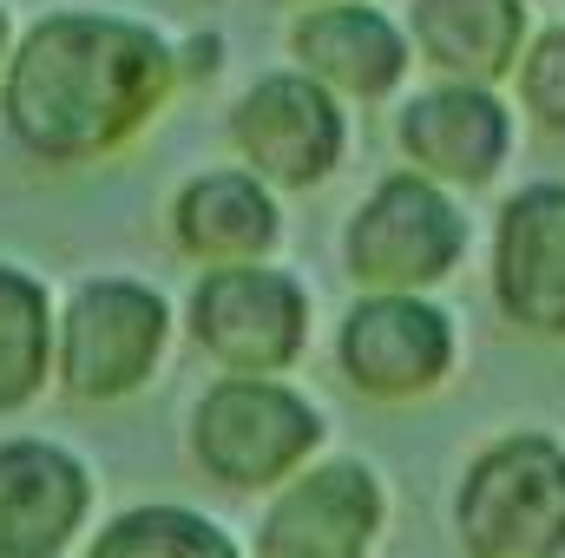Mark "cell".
<instances>
[{"instance_id":"cell-20","label":"cell","mask_w":565,"mask_h":558,"mask_svg":"<svg viewBox=\"0 0 565 558\" xmlns=\"http://www.w3.org/2000/svg\"><path fill=\"white\" fill-rule=\"evenodd\" d=\"M309 7H329V0H309Z\"/></svg>"},{"instance_id":"cell-16","label":"cell","mask_w":565,"mask_h":558,"mask_svg":"<svg viewBox=\"0 0 565 558\" xmlns=\"http://www.w3.org/2000/svg\"><path fill=\"white\" fill-rule=\"evenodd\" d=\"M46 355H53V315L40 282L0 270V408H20L40 395Z\"/></svg>"},{"instance_id":"cell-10","label":"cell","mask_w":565,"mask_h":558,"mask_svg":"<svg viewBox=\"0 0 565 558\" xmlns=\"http://www.w3.org/2000/svg\"><path fill=\"white\" fill-rule=\"evenodd\" d=\"M382 526V493L355 460L302 473L264 519V558H362Z\"/></svg>"},{"instance_id":"cell-5","label":"cell","mask_w":565,"mask_h":558,"mask_svg":"<svg viewBox=\"0 0 565 558\" xmlns=\"http://www.w3.org/2000/svg\"><path fill=\"white\" fill-rule=\"evenodd\" d=\"M467 224L427 178H388L349 224V270L369 289H427L460 264Z\"/></svg>"},{"instance_id":"cell-6","label":"cell","mask_w":565,"mask_h":558,"mask_svg":"<svg viewBox=\"0 0 565 558\" xmlns=\"http://www.w3.org/2000/svg\"><path fill=\"white\" fill-rule=\"evenodd\" d=\"M191 335L231 368V375H277L309 342V309L302 289L257 264H224L198 282L191 302Z\"/></svg>"},{"instance_id":"cell-11","label":"cell","mask_w":565,"mask_h":558,"mask_svg":"<svg viewBox=\"0 0 565 558\" xmlns=\"http://www.w3.org/2000/svg\"><path fill=\"white\" fill-rule=\"evenodd\" d=\"M86 519V473L46 440L0 447V558H60Z\"/></svg>"},{"instance_id":"cell-4","label":"cell","mask_w":565,"mask_h":558,"mask_svg":"<svg viewBox=\"0 0 565 558\" xmlns=\"http://www.w3.org/2000/svg\"><path fill=\"white\" fill-rule=\"evenodd\" d=\"M164 348V302L145 282H86L60 322V382L79 401L132 395Z\"/></svg>"},{"instance_id":"cell-12","label":"cell","mask_w":565,"mask_h":558,"mask_svg":"<svg viewBox=\"0 0 565 558\" xmlns=\"http://www.w3.org/2000/svg\"><path fill=\"white\" fill-rule=\"evenodd\" d=\"M289 46L302 60L309 79H322L329 93H355V99H382L402 66H408V40L388 13H375L369 0H329L309 7L289 26Z\"/></svg>"},{"instance_id":"cell-15","label":"cell","mask_w":565,"mask_h":558,"mask_svg":"<svg viewBox=\"0 0 565 558\" xmlns=\"http://www.w3.org/2000/svg\"><path fill=\"white\" fill-rule=\"evenodd\" d=\"M171 230H178V244L191 257H211L224 270V264H250V257H264L277 244V204L250 178L211 171V178H198V184L178 191Z\"/></svg>"},{"instance_id":"cell-19","label":"cell","mask_w":565,"mask_h":558,"mask_svg":"<svg viewBox=\"0 0 565 558\" xmlns=\"http://www.w3.org/2000/svg\"><path fill=\"white\" fill-rule=\"evenodd\" d=\"M0 60H7V13H0Z\"/></svg>"},{"instance_id":"cell-2","label":"cell","mask_w":565,"mask_h":558,"mask_svg":"<svg viewBox=\"0 0 565 558\" xmlns=\"http://www.w3.org/2000/svg\"><path fill=\"white\" fill-rule=\"evenodd\" d=\"M460 546L473 558H559L565 447L540 433L487 447L460 486Z\"/></svg>"},{"instance_id":"cell-8","label":"cell","mask_w":565,"mask_h":558,"mask_svg":"<svg viewBox=\"0 0 565 558\" xmlns=\"http://www.w3.org/2000/svg\"><path fill=\"white\" fill-rule=\"evenodd\" d=\"M454 362V329L434 302L415 296H369L349 322H342V375L362 395L382 401H408L434 388Z\"/></svg>"},{"instance_id":"cell-18","label":"cell","mask_w":565,"mask_h":558,"mask_svg":"<svg viewBox=\"0 0 565 558\" xmlns=\"http://www.w3.org/2000/svg\"><path fill=\"white\" fill-rule=\"evenodd\" d=\"M520 93L540 126L565 132V26H546L520 60Z\"/></svg>"},{"instance_id":"cell-3","label":"cell","mask_w":565,"mask_h":558,"mask_svg":"<svg viewBox=\"0 0 565 558\" xmlns=\"http://www.w3.org/2000/svg\"><path fill=\"white\" fill-rule=\"evenodd\" d=\"M322 420L302 395L277 388L270 375H231L204 395V408L191 420V447L204 460L211 480L250 493V486H277L282 473L316 447Z\"/></svg>"},{"instance_id":"cell-9","label":"cell","mask_w":565,"mask_h":558,"mask_svg":"<svg viewBox=\"0 0 565 558\" xmlns=\"http://www.w3.org/2000/svg\"><path fill=\"white\" fill-rule=\"evenodd\" d=\"M493 296L520 329L565 335V184H533L500 211Z\"/></svg>"},{"instance_id":"cell-14","label":"cell","mask_w":565,"mask_h":558,"mask_svg":"<svg viewBox=\"0 0 565 558\" xmlns=\"http://www.w3.org/2000/svg\"><path fill=\"white\" fill-rule=\"evenodd\" d=\"M415 46L467 86L500 79L526 53V0H415Z\"/></svg>"},{"instance_id":"cell-7","label":"cell","mask_w":565,"mask_h":558,"mask_svg":"<svg viewBox=\"0 0 565 558\" xmlns=\"http://www.w3.org/2000/svg\"><path fill=\"white\" fill-rule=\"evenodd\" d=\"M231 139L237 151L270 178V184H316L342 158V112L335 93L309 73H264L237 106H231Z\"/></svg>"},{"instance_id":"cell-1","label":"cell","mask_w":565,"mask_h":558,"mask_svg":"<svg viewBox=\"0 0 565 558\" xmlns=\"http://www.w3.org/2000/svg\"><path fill=\"white\" fill-rule=\"evenodd\" d=\"M178 79L171 46L126 13H46L20 33L0 112L33 158L86 164L126 144Z\"/></svg>"},{"instance_id":"cell-17","label":"cell","mask_w":565,"mask_h":558,"mask_svg":"<svg viewBox=\"0 0 565 558\" xmlns=\"http://www.w3.org/2000/svg\"><path fill=\"white\" fill-rule=\"evenodd\" d=\"M93 558H237V546L198 519V513H178V506H145V513H126Z\"/></svg>"},{"instance_id":"cell-13","label":"cell","mask_w":565,"mask_h":558,"mask_svg":"<svg viewBox=\"0 0 565 558\" xmlns=\"http://www.w3.org/2000/svg\"><path fill=\"white\" fill-rule=\"evenodd\" d=\"M507 106L487 86H434L402 112V144L427 178H454V184H480L507 164Z\"/></svg>"}]
</instances>
